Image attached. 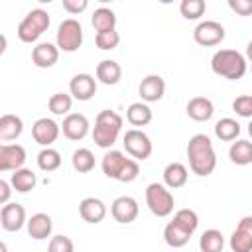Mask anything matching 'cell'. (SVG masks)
<instances>
[{"label": "cell", "instance_id": "603a6c76", "mask_svg": "<svg viewBox=\"0 0 252 252\" xmlns=\"http://www.w3.org/2000/svg\"><path fill=\"white\" fill-rule=\"evenodd\" d=\"M187 179H189V171H187V167L183 163L171 161V163L165 165V169H163V185L165 187L179 189V187H183L187 183Z\"/></svg>", "mask_w": 252, "mask_h": 252}, {"label": "cell", "instance_id": "9a60e30c", "mask_svg": "<svg viewBox=\"0 0 252 252\" xmlns=\"http://www.w3.org/2000/svg\"><path fill=\"white\" fill-rule=\"evenodd\" d=\"M96 93V79L89 73H77L69 81V94L77 100H91Z\"/></svg>", "mask_w": 252, "mask_h": 252}, {"label": "cell", "instance_id": "44dd1931", "mask_svg": "<svg viewBox=\"0 0 252 252\" xmlns=\"http://www.w3.org/2000/svg\"><path fill=\"white\" fill-rule=\"evenodd\" d=\"M28 234L33 240H45L47 236H51L53 230V220L47 213H35L28 219Z\"/></svg>", "mask_w": 252, "mask_h": 252}, {"label": "cell", "instance_id": "836d02e7", "mask_svg": "<svg viewBox=\"0 0 252 252\" xmlns=\"http://www.w3.org/2000/svg\"><path fill=\"white\" fill-rule=\"evenodd\" d=\"M59 165H61V154L57 152V150H53V148H43L39 154H37V167L41 169V171H55V169H59Z\"/></svg>", "mask_w": 252, "mask_h": 252}, {"label": "cell", "instance_id": "6da1fadb", "mask_svg": "<svg viewBox=\"0 0 252 252\" xmlns=\"http://www.w3.org/2000/svg\"><path fill=\"white\" fill-rule=\"evenodd\" d=\"M187 159L189 167L195 175L207 177L217 167V154L213 148V142L207 134H195L187 142Z\"/></svg>", "mask_w": 252, "mask_h": 252}, {"label": "cell", "instance_id": "5bb4252c", "mask_svg": "<svg viewBox=\"0 0 252 252\" xmlns=\"http://www.w3.org/2000/svg\"><path fill=\"white\" fill-rule=\"evenodd\" d=\"M0 224H2V228L8 230V232H18L24 224H28L26 209H24L20 203L2 205V211H0Z\"/></svg>", "mask_w": 252, "mask_h": 252}, {"label": "cell", "instance_id": "ba28073f", "mask_svg": "<svg viewBox=\"0 0 252 252\" xmlns=\"http://www.w3.org/2000/svg\"><path fill=\"white\" fill-rule=\"evenodd\" d=\"M224 26L215 22V20H205V22H199L193 30V39L195 43L203 45V47H213V45H219L222 39H224Z\"/></svg>", "mask_w": 252, "mask_h": 252}, {"label": "cell", "instance_id": "7402d4cb", "mask_svg": "<svg viewBox=\"0 0 252 252\" xmlns=\"http://www.w3.org/2000/svg\"><path fill=\"white\" fill-rule=\"evenodd\" d=\"M193 236V232H189L185 226H181L179 222H175L173 219L165 224V228H163V240H165V244L167 246H171V248H183L187 242H189V238Z\"/></svg>", "mask_w": 252, "mask_h": 252}, {"label": "cell", "instance_id": "8992f818", "mask_svg": "<svg viewBox=\"0 0 252 252\" xmlns=\"http://www.w3.org/2000/svg\"><path fill=\"white\" fill-rule=\"evenodd\" d=\"M55 45L59 51L73 53L83 45V26L75 18H67L59 24L57 35H55Z\"/></svg>", "mask_w": 252, "mask_h": 252}, {"label": "cell", "instance_id": "7a4b0ae2", "mask_svg": "<svg viewBox=\"0 0 252 252\" xmlns=\"http://www.w3.org/2000/svg\"><path fill=\"white\" fill-rule=\"evenodd\" d=\"M211 69L215 75L228 79V81H238L244 77L248 63L246 55H242L236 49H219L211 57Z\"/></svg>", "mask_w": 252, "mask_h": 252}, {"label": "cell", "instance_id": "3957f363", "mask_svg": "<svg viewBox=\"0 0 252 252\" xmlns=\"http://www.w3.org/2000/svg\"><path fill=\"white\" fill-rule=\"evenodd\" d=\"M122 130V116L114 110H100L96 114L94 120V128H93V142L98 148H112L120 136Z\"/></svg>", "mask_w": 252, "mask_h": 252}, {"label": "cell", "instance_id": "d4e9b609", "mask_svg": "<svg viewBox=\"0 0 252 252\" xmlns=\"http://www.w3.org/2000/svg\"><path fill=\"white\" fill-rule=\"evenodd\" d=\"M24 132V122L16 114H2L0 116V140L12 142Z\"/></svg>", "mask_w": 252, "mask_h": 252}, {"label": "cell", "instance_id": "8d00e7d4", "mask_svg": "<svg viewBox=\"0 0 252 252\" xmlns=\"http://www.w3.org/2000/svg\"><path fill=\"white\" fill-rule=\"evenodd\" d=\"M173 220L179 222L181 226H185L189 232H195L197 226H199V217L193 209H179L175 215H173Z\"/></svg>", "mask_w": 252, "mask_h": 252}, {"label": "cell", "instance_id": "ab89813d", "mask_svg": "<svg viewBox=\"0 0 252 252\" xmlns=\"http://www.w3.org/2000/svg\"><path fill=\"white\" fill-rule=\"evenodd\" d=\"M228 8L236 12L238 16H250L252 14V0H228Z\"/></svg>", "mask_w": 252, "mask_h": 252}, {"label": "cell", "instance_id": "4316f807", "mask_svg": "<svg viewBox=\"0 0 252 252\" xmlns=\"http://www.w3.org/2000/svg\"><path fill=\"white\" fill-rule=\"evenodd\" d=\"M152 108L146 104V102H132L128 108H126V120L132 124V126H146L152 122Z\"/></svg>", "mask_w": 252, "mask_h": 252}, {"label": "cell", "instance_id": "277c9868", "mask_svg": "<svg viewBox=\"0 0 252 252\" xmlns=\"http://www.w3.org/2000/svg\"><path fill=\"white\" fill-rule=\"evenodd\" d=\"M49 14L43 8H33L26 14V18L18 26V37L24 43H33L41 37V33L49 28Z\"/></svg>", "mask_w": 252, "mask_h": 252}, {"label": "cell", "instance_id": "f546056e", "mask_svg": "<svg viewBox=\"0 0 252 252\" xmlns=\"http://www.w3.org/2000/svg\"><path fill=\"white\" fill-rule=\"evenodd\" d=\"M240 124H238V120H234V118H220L217 124H215V136L219 138V140H222V142H232V140H236L238 136H240Z\"/></svg>", "mask_w": 252, "mask_h": 252}, {"label": "cell", "instance_id": "d6a6232c", "mask_svg": "<svg viewBox=\"0 0 252 252\" xmlns=\"http://www.w3.org/2000/svg\"><path fill=\"white\" fill-rule=\"evenodd\" d=\"M71 163H73V169H75V171H79V173H89V171L94 167V154H93L89 148H79V150L73 152Z\"/></svg>", "mask_w": 252, "mask_h": 252}, {"label": "cell", "instance_id": "ffe728a7", "mask_svg": "<svg viewBox=\"0 0 252 252\" xmlns=\"http://www.w3.org/2000/svg\"><path fill=\"white\" fill-rule=\"evenodd\" d=\"M130 158H126L120 150H108L104 156H102V161H100V167H102V173L110 179H120V173L124 169V165L128 163Z\"/></svg>", "mask_w": 252, "mask_h": 252}, {"label": "cell", "instance_id": "52a82bcc", "mask_svg": "<svg viewBox=\"0 0 252 252\" xmlns=\"http://www.w3.org/2000/svg\"><path fill=\"white\" fill-rule=\"evenodd\" d=\"M122 144H124V150L126 154H130L136 161L138 159H148L152 156V140L146 132L138 130V128H132V130H126V134L122 136Z\"/></svg>", "mask_w": 252, "mask_h": 252}, {"label": "cell", "instance_id": "1f68e13d", "mask_svg": "<svg viewBox=\"0 0 252 252\" xmlns=\"http://www.w3.org/2000/svg\"><path fill=\"white\" fill-rule=\"evenodd\" d=\"M71 106H73V96L67 94V93H55L47 100V108L55 116H67V114H71Z\"/></svg>", "mask_w": 252, "mask_h": 252}, {"label": "cell", "instance_id": "ac0fdd59", "mask_svg": "<svg viewBox=\"0 0 252 252\" xmlns=\"http://www.w3.org/2000/svg\"><path fill=\"white\" fill-rule=\"evenodd\" d=\"M59 59V47L49 41H41L32 49V61L39 69H49Z\"/></svg>", "mask_w": 252, "mask_h": 252}, {"label": "cell", "instance_id": "5b68a950", "mask_svg": "<svg viewBox=\"0 0 252 252\" xmlns=\"http://www.w3.org/2000/svg\"><path fill=\"white\" fill-rule=\"evenodd\" d=\"M146 205L152 211V215L156 217H169L173 213L175 207V199L169 191V187H165L163 183H150L146 187Z\"/></svg>", "mask_w": 252, "mask_h": 252}, {"label": "cell", "instance_id": "60d3db41", "mask_svg": "<svg viewBox=\"0 0 252 252\" xmlns=\"http://www.w3.org/2000/svg\"><path fill=\"white\" fill-rule=\"evenodd\" d=\"M87 6H89L87 0H63V10L67 14H81L87 10Z\"/></svg>", "mask_w": 252, "mask_h": 252}, {"label": "cell", "instance_id": "d6986e66", "mask_svg": "<svg viewBox=\"0 0 252 252\" xmlns=\"http://www.w3.org/2000/svg\"><path fill=\"white\" fill-rule=\"evenodd\" d=\"M185 112H187V116H189L191 120H195V122H207V120H211L213 114H215V104H213V100L207 98V96H193V98L187 102Z\"/></svg>", "mask_w": 252, "mask_h": 252}, {"label": "cell", "instance_id": "7bdbcfd3", "mask_svg": "<svg viewBox=\"0 0 252 252\" xmlns=\"http://www.w3.org/2000/svg\"><path fill=\"white\" fill-rule=\"evenodd\" d=\"M246 59H250L252 61V39L248 41V45H246Z\"/></svg>", "mask_w": 252, "mask_h": 252}, {"label": "cell", "instance_id": "d590c367", "mask_svg": "<svg viewBox=\"0 0 252 252\" xmlns=\"http://www.w3.org/2000/svg\"><path fill=\"white\" fill-rule=\"evenodd\" d=\"M94 43L98 49L102 51H110V49H116L118 43H120V33L116 30H110V32H98L94 35Z\"/></svg>", "mask_w": 252, "mask_h": 252}, {"label": "cell", "instance_id": "cb8c5ba5", "mask_svg": "<svg viewBox=\"0 0 252 252\" xmlns=\"http://www.w3.org/2000/svg\"><path fill=\"white\" fill-rule=\"evenodd\" d=\"M96 79L102 85H116L122 79V67L114 59H102L96 65Z\"/></svg>", "mask_w": 252, "mask_h": 252}, {"label": "cell", "instance_id": "484cf974", "mask_svg": "<svg viewBox=\"0 0 252 252\" xmlns=\"http://www.w3.org/2000/svg\"><path fill=\"white\" fill-rule=\"evenodd\" d=\"M228 158L236 165L252 163V142L250 140H236L228 148Z\"/></svg>", "mask_w": 252, "mask_h": 252}, {"label": "cell", "instance_id": "e0dca14e", "mask_svg": "<svg viewBox=\"0 0 252 252\" xmlns=\"http://www.w3.org/2000/svg\"><path fill=\"white\" fill-rule=\"evenodd\" d=\"M79 215L89 224H98L106 217V205L96 197H85L79 203Z\"/></svg>", "mask_w": 252, "mask_h": 252}, {"label": "cell", "instance_id": "30bf717a", "mask_svg": "<svg viewBox=\"0 0 252 252\" xmlns=\"http://www.w3.org/2000/svg\"><path fill=\"white\" fill-rule=\"evenodd\" d=\"M59 132H61V126H59L55 120L47 118V116L37 118V120L32 124V136H33V140H35L39 146H43V148H49V146L59 138Z\"/></svg>", "mask_w": 252, "mask_h": 252}, {"label": "cell", "instance_id": "f35d334b", "mask_svg": "<svg viewBox=\"0 0 252 252\" xmlns=\"http://www.w3.org/2000/svg\"><path fill=\"white\" fill-rule=\"evenodd\" d=\"M47 252H75V246H73V240L65 234H55L51 236L49 240V246H47Z\"/></svg>", "mask_w": 252, "mask_h": 252}, {"label": "cell", "instance_id": "9c48e42d", "mask_svg": "<svg viewBox=\"0 0 252 252\" xmlns=\"http://www.w3.org/2000/svg\"><path fill=\"white\" fill-rule=\"evenodd\" d=\"M140 213V207H138V201L130 195H122V197H116L110 205V215L116 222L120 224H130L136 220Z\"/></svg>", "mask_w": 252, "mask_h": 252}, {"label": "cell", "instance_id": "b9f144b4", "mask_svg": "<svg viewBox=\"0 0 252 252\" xmlns=\"http://www.w3.org/2000/svg\"><path fill=\"white\" fill-rule=\"evenodd\" d=\"M10 187H12L10 181L0 179V205H8L10 203V193H12Z\"/></svg>", "mask_w": 252, "mask_h": 252}, {"label": "cell", "instance_id": "2e32d148", "mask_svg": "<svg viewBox=\"0 0 252 252\" xmlns=\"http://www.w3.org/2000/svg\"><path fill=\"white\" fill-rule=\"evenodd\" d=\"M138 93L142 96V102H158L163 98L165 94V81L159 77V75H148L142 79L140 87H138Z\"/></svg>", "mask_w": 252, "mask_h": 252}, {"label": "cell", "instance_id": "f1b7e54d", "mask_svg": "<svg viewBox=\"0 0 252 252\" xmlns=\"http://www.w3.org/2000/svg\"><path fill=\"white\" fill-rule=\"evenodd\" d=\"M91 22H93V28L96 30V33H98V32L116 30V14H114L110 8H104V6H100V8H96V10L93 12Z\"/></svg>", "mask_w": 252, "mask_h": 252}, {"label": "cell", "instance_id": "e575fe53", "mask_svg": "<svg viewBox=\"0 0 252 252\" xmlns=\"http://www.w3.org/2000/svg\"><path fill=\"white\" fill-rule=\"evenodd\" d=\"M207 10L205 0H183L179 4V12L185 20H199Z\"/></svg>", "mask_w": 252, "mask_h": 252}, {"label": "cell", "instance_id": "7c38bea8", "mask_svg": "<svg viewBox=\"0 0 252 252\" xmlns=\"http://www.w3.org/2000/svg\"><path fill=\"white\" fill-rule=\"evenodd\" d=\"M228 244L232 252H252V217H242L238 220Z\"/></svg>", "mask_w": 252, "mask_h": 252}, {"label": "cell", "instance_id": "4fadbf2b", "mask_svg": "<svg viewBox=\"0 0 252 252\" xmlns=\"http://www.w3.org/2000/svg\"><path fill=\"white\" fill-rule=\"evenodd\" d=\"M61 130H63V136L67 140H73V142H79L83 140L89 130H91V124H89V118L81 112H71L63 118V124H61Z\"/></svg>", "mask_w": 252, "mask_h": 252}, {"label": "cell", "instance_id": "74e56055", "mask_svg": "<svg viewBox=\"0 0 252 252\" xmlns=\"http://www.w3.org/2000/svg\"><path fill=\"white\" fill-rule=\"evenodd\" d=\"M232 110L238 116L252 120V94H240V96H236L232 100Z\"/></svg>", "mask_w": 252, "mask_h": 252}, {"label": "cell", "instance_id": "ee69618b", "mask_svg": "<svg viewBox=\"0 0 252 252\" xmlns=\"http://www.w3.org/2000/svg\"><path fill=\"white\" fill-rule=\"evenodd\" d=\"M248 134H250V138H252V120H250V124H248Z\"/></svg>", "mask_w": 252, "mask_h": 252}, {"label": "cell", "instance_id": "4dcf8cb0", "mask_svg": "<svg viewBox=\"0 0 252 252\" xmlns=\"http://www.w3.org/2000/svg\"><path fill=\"white\" fill-rule=\"evenodd\" d=\"M199 248L201 252H222L224 248V236L217 228H209L201 234L199 238Z\"/></svg>", "mask_w": 252, "mask_h": 252}, {"label": "cell", "instance_id": "83f0119b", "mask_svg": "<svg viewBox=\"0 0 252 252\" xmlns=\"http://www.w3.org/2000/svg\"><path fill=\"white\" fill-rule=\"evenodd\" d=\"M35 183H37V177H35V173H33L32 169H28V167H22V169L14 171L12 177H10V185H12L18 193H28V191L35 189Z\"/></svg>", "mask_w": 252, "mask_h": 252}, {"label": "cell", "instance_id": "8fae6325", "mask_svg": "<svg viewBox=\"0 0 252 252\" xmlns=\"http://www.w3.org/2000/svg\"><path fill=\"white\" fill-rule=\"evenodd\" d=\"M26 163V148L20 144L0 146V171H18Z\"/></svg>", "mask_w": 252, "mask_h": 252}]
</instances>
